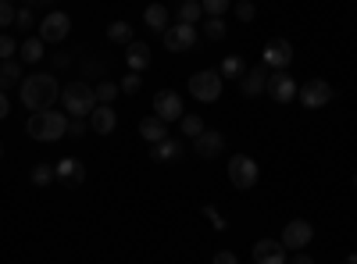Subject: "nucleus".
Masks as SVG:
<instances>
[{"mask_svg": "<svg viewBox=\"0 0 357 264\" xmlns=\"http://www.w3.org/2000/svg\"><path fill=\"white\" fill-rule=\"evenodd\" d=\"M18 97L29 111H47L50 104L61 100V86L50 72H36V75H25L22 86H18Z\"/></svg>", "mask_w": 357, "mask_h": 264, "instance_id": "nucleus-1", "label": "nucleus"}, {"mask_svg": "<svg viewBox=\"0 0 357 264\" xmlns=\"http://www.w3.org/2000/svg\"><path fill=\"white\" fill-rule=\"evenodd\" d=\"M25 132L33 136V139H40V143H54V139L68 136V114L65 111H54V107L33 111V114H29V122H25Z\"/></svg>", "mask_w": 357, "mask_h": 264, "instance_id": "nucleus-2", "label": "nucleus"}, {"mask_svg": "<svg viewBox=\"0 0 357 264\" xmlns=\"http://www.w3.org/2000/svg\"><path fill=\"white\" fill-rule=\"evenodd\" d=\"M61 104H65L68 118H89L93 107H97V93H93V86H89V82L75 79V82H68L61 90Z\"/></svg>", "mask_w": 357, "mask_h": 264, "instance_id": "nucleus-3", "label": "nucleus"}, {"mask_svg": "<svg viewBox=\"0 0 357 264\" xmlns=\"http://www.w3.org/2000/svg\"><path fill=\"white\" fill-rule=\"evenodd\" d=\"M225 171H229V183H232L236 189H254V186H257V179H261L257 161H254V157H247V154H232Z\"/></svg>", "mask_w": 357, "mask_h": 264, "instance_id": "nucleus-4", "label": "nucleus"}, {"mask_svg": "<svg viewBox=\"0 0 357 264\" xmlns=\"http://www.w3.org/2000/svg\"><path fill=\"white\" fill-rule=\"evenodd\" d=\"M190 93L200 104H215L222 97V75L218 72H207V68L197 72V75H190Z\"/></svg>", "mask_w": 357, "mask_h": 264, "instance_id": "nucleus-5", "label": "nucleus"}, {"mask_svg": "<svg viewBox=\"0 0 357 264\" xmlns=\"http://www.w3.org/2000/svg\"><path fill=\"white\" fill-rule=\"evenodd\" d=\"M68 33H72L68 11H50V15L40 18V40H43V43H65Z\"/></svg>", "mask_w": 357, "mask_h": 264, "instance_id": "nucleus-6", "label": "nucleus"}, {"mask_svg": "<svg viewBox=\"0 0 357 264\" xmlns=\"http://www.w3.org/2000/svg\"><path fill=\"white\" fill-rule=\"evenodd\" d=\"M261 65L264 68H272V72H286L293 65V43L289 40H268L264 50H261Z\"/></svg>", "mask_w": 357, "mask_h": 264, "instance_id": "nucleus-7", "label": "nucleus"}, {"mask_svg": "<svg viewBox=\"0 0 357 264\" xmlns=\"http://www.w3.org/2000/svg\"><path fill=\"white\" fill-rule=\"evenodd\" d=\"M333 86L325 82V79H311V82H304L301 86V93H296V100H301L307 111H318V107H325V104H333Z\"/></svg>", "mask_w": 357, "mask_h": 264, "instance_id": "nucleus-8", "label": "nucleus"}, {"mask_svg": "<svg viewBox=\"0 0 357 264\" xmlns=\"http://www.w3.org/2000/svg\"><path fill=\"white\" fill-rule=\"evenodd\" d=\"M264 93L272 97L275 104H293V97L301 93V86H296V79H293L289 72H272V75H268Z\"/></svg>", "mask_w": 357, "mask_h": 264, "instance_id": "nucleus-9", "label": "nucleus"}, {"mask_svg": "<svg viewBox=\"0 0 357 264\" xmlns=\"http://www.w3.org/2000/svg\"><path fill=\"white\" fill-rule=\"evenodd\" d=\"M311 240H314V225H311V222H304V218H293V222L282 228V240H279V243H282L286 250H293V254H296V250H304Z\"/></svg>", "mask_w": 357, "mask_h": 264, "instance_id": "nucleus-10", "label": "nucleus"}, {"mask_svg": "<svg viewBox=\"0 0 357 264\" xmlns=\"http://www.w3.org/2000/svg\"><path fill=\"white\" fill-rule=\"evenodd\" d=\"M165 47L172 54H183V50H193L197 47V25H183V22H175L165 29Z\"/></svg>", "mask_w": 357, "mask_h": 264, "instance_id": "nucleus-11", "label": "nucleus"}, {"mask_svg": "<svg viewBox=\"0 0 357 264\" xmlns=\"http://www.w3.org/2000/svg\"><path fill=\"white\" fill-rule=\"evenodd\" d=\"M154 114L161 122H178L183 118V97L175 90H158L154 93Z\"/></svg>", "mask_w": 357, "mask_h": 264, "instance_id": "nucleus-12", "label": "nucleus"}, {"mask_svg": "<svg viewBox=\"0 0 357 264\" xmlns=\"http://www.w3.org/2000/svg\"><path fill=\"white\" fill-rule=\"evenodd\" d=\"M193 150H197V157H204V161L222 157V154H225V136H222L218 129H204V132L193 139Z\"/></svg>", "mask_w": 357, "mask_h": 264, "instance_id": "nucleus-13", "label": "nucleus"}, {"mask_svg": "<svg viewBox=\"0 0 357 264\" xmlns=\"http://www.w3.org/2000/svg\"><path fill=\"white\" fill-rule=\"evenodd\" d=\"M118 129V111L111 104H97L93 114H89V132H97V136H111Z\"/></svg>", "mask_w": 357, "mask_h": 264, "instance_id": "nucleus-14", "label": "nucleus"}, {"mask_svg": "<svg viewBox=\"0 0 357 264\" xmlns=\"http://www.w3.org/2000/svg\"><path fill=\"white\" fill-rule=\"evenodd\" d=\"M54 175H57V183H65V186H82L86 164L79 157H61V161L54 164Z\"/></svg>", "mask_w": 357, "mask_h": 264, "instance_id": "nucleus-15", "label": "nucleus"}, {"mask_svg": "<svg viewBox=\"0 0 357 264\" xmlns=\"http://www.w3.org/2000/svg\"><path fill=\"white\" fill-rule=\"evenodd\" d=\"M254 264H286V247L279 240H257L254 243Z\"/></svg>", "mask_w": 357, "mask_h": 264, "instance_id": "nucleus-16", "label": "nucleus"}, {"mask_svg": "<svg viewBox=\"0 0 357 264\" xmlns=\"http://www.w3.org/2000/svg\"><path fill=\"white\" fill-rule=\"evenodd\" d=\"M126 65H129V72H146V68L154 65L151 47H146V43H139V40H132V43L126 47Z\"/></svg>", "mask_w": 357, "mask_h": 264, "instance_id": "nucleus-17", "label": "nucleus"}, {"mask_svg": "<svg viewBox=\"0 0 357 264\" xmlns=\"http://www.w3.org/2000/svg\"><path fill=\"white\" fill-rule=\"evenodd\" d=\"M264 86H268L264 65H257V68H247V75L240 79V90H243V97H261V93H264Z\"/></svg>", "mask_w": 357, "mask_h": 264, "instance_id": "nucleus-18", "label": "nucleus"}, {"mask_svg": "<svg viewBox=\"0 0 357 264\" xmlns=\"http://www.w3.org/2000/svg\"><path fill=\"white\" fill-rule=\"evenodd\" d=\"M139 136L154 146V143L168 139V122H161L158 114H151V118H143V122H139Z\"/></svg>", "mask_w": 357, "mask_h": 264, "instance_id": "nucleus-19", "label": "nucleus"}, {"mask_svg": "<svg viewBox=\"0 0 357 264\" xmlns=\"http://www.w3.org/2000/svg\"><path fill=\"white\" fill-rule=\"evenodd\" d=\"M143 25L151 29V33H161V36H165V29H168V8H165V4H146Z\"/></svg>", "mask_w": 357, "mask_h": 264, "instance_id": "nucleus-20", "label": "nucleus"}, {"mask_svg": "<svg viewBox=\"0 0 357 264\" xmlns=\"http://www.w3.org/2000/svg\"><path fill=\"white\" fill-rule=\"evenodd\" d=\"M154 161H161V164H168V161H183V143L178 139H161V143H154Z\"/></svg>", "mask_w": 357, "mask_h": 264, "instance_id": "nucleus-21", "label": "nucleus"}, {"mask_svg": "<svg viewBox=\"0 0 357 264\" xmlns=\"http://www.w3.org/2000/svg\"><path fill=\"white\" fill-rule=\"evenodd\" d=\"M43 47H47V43H43L40 36H29L25 43H18L22 61H25V65H40V61H43Z\"/></svg>", "mask_w": 357, "mask_h": 264, "instance_id": "nucleus-22", "label": "nucleus"}, {"mask_svg": "<svg viewBox=\"0 0 357 264\" xmlns=\"http://www.w3.org/2000/svg\"><path fill=\"white\" fill-rule=\"evenodd\" d=\"M218 75L222 79H243L247 75V61H243L240 54H229L225 61H222V68H218Z\"/></svg>", "mask_w": 357, "mask_h": 264, "instance_id": "nucleus-23", "label": "nucleus"}, {"mask_svg": "<svg viewBox=\"0 0 357 264\" xmlns=\"http://www.w3.org/2000/svg\"><path fill=\"white\" fill-rule=\"evenodd\" d=\"M22 82V65L15 61V57H11V61H4V65H0V90H11V86H18Z\"/></svg>", "mask_w": 357, "mask_h": 264, "instance_id": "nucleus-24", "label": "nucleus"}, {"mask_svg": "<svg viewBox=\"0 0 357 264\" xmlns=\"http://www.w3.org/2000/svg\"><path fill=\"white\" fill-rule=\"evenodd\" d=\"M29 179H33V186H40V189H47L57 175H54V164H47V161H36V168L29 171Z\"/></svg>", "mask_w": 357, "mask_h": 264, "instance_id": "nucleus-25", "label": "nucleus"}, {"mask_svg": "<svg viewBox=\"0 0 357 264\" xmlns=\"http://www.w3.org/2000/svg\"><path fill=\"white\" fill-rule=\"evenodd\" d=\"M200 18H204L200 0H183V4H178V22H183V25H197Z\"/></svg>", "mask_w": 357, "mask_h": 264, "instance_id": "nucleus-26", "label": "nucleus"}, {"mask_svg": "<svg viewBox=\"0 0 357 264\" xmlns=\"http://www.w3.org/2000/svg\"><path fill=\"white\" fill-rule=\"evenodd\" d=\"M178 132L190 136V139H197V136L204 132V118H200V114H183V118H178Z\"/></svg>", "mask_w": 357, "mask_h": 264, "instance_id": "nucleus-27", "label": "nucleus"}, {"mask_svg": "<svg viewBox=\"0 0 357 264\" xmlns=\"http://www.w3.org/2000/svg\"><path fill=\"white\" fill-rule=\"evenodd\" d=\"M107 40L111 43H132V25L129 22H111L107 25Z\"/></svg>", "mask_w": 357, "mask_h": 264, "instance_id": "nucleus-28", "label": "nucleus"}, {"mask_svg": "<svg viewBox=\"0 0 357 264\" xmlns=\"http://www.w3.org/2000/svg\"><path fill=\"white\" fill-rule=\"evenodd\" d=\"M204 36H207V40H215V43H222V40L229 36V29H225L222 18H204Z\"/></svg>", "mask_w": 357, "mask_h": 264, "instance_id": "nucleus-29", "label": "nucleus"}, {"mask_svg": "<svg viewBox=\"0 0 357 264\" xmlns=\"http://www.w3.org/2000/svg\"><path fill=\"white\" fill-rule=\"evenodd\" d=\"M93 93H97V104H114L122 90H118V82H97Z\"/></svg>", "mask_w": 357, "mask_h": 264, "instance_id": "nucleus-30", "label": "nucleus"}, {"mask_svg": "<svg viewBox=\"0 0 357 264\" xmlns=\"http://www.w3.org/2000/svg\"><path fill=\"white\" fill-rule=\"evenodd\" d=\"M200 8L207 18H222L229 8H232V0H200Z\"/></svg>", "mask_w": 357, "mask_h": 264, "instance_id": "nucleus-31", "label": "nucleus"}, {"mask_svg": "<svg viewBox=\"0 0 357 264\" xmlns=\"http://www.w3.org/2000/svg\"><path fill=\"white\" fill-rule=\"evenodd\" d=\"M139 86H143V75L139 72H129V75H122V82H118V90H122V93H139Z\"/></svg>", "mask_w": 357, "mask_h": 264, "instance_id": "nucleus-32", "label": "nucleus"}, {"mask_svg": "<svg viewBox=\"0 0 357 264\" xmlns=\"http://www.w3.org/2000/svg\"><path fill=\"white\" fill-rule=\"evenodd\" d=\"M15 25L22 29V33H29V29L36 25V11H33V8H18V15H15Z\"/></svg>", "mask_w": 357, "mask_h": 264, "instance_id": "nucleus-33", "label": "nucleus"}, {"mask_svg": "<svg viewBox=\"0 0 357 264\" xmlns=\"http://www.w3.org/2000/svg\"><path fill=\"white\" fill-rule=\"evenodd\" d=\"M15 50H18V43H15L8 33H0V61H11Z\"/></svg>", "mask_w": 357, "mask_h": 264, "instance_id": "nucleus-34", "label": "nucleus"}, {"mask_svg": "<svg viewBox=\"0 0 357 264\" xmlns=\"http://www.w3.org/2000/svg\"><path fill=\"white\" fill-rule=\"evenodd\" d=\"M15 4L11 0H0V29H8V25H15Z\"/></svg>", "mask_w": 357, "mask_h": 264, "instance_id": "nucleus-35", "label": "nucleus"}, {"mask_svg": "<svg viewBox=\"0 0 357 264\" xmlns=\"http://www.w3.org/2000/svg\"><path fill=\"white\" fill-rule=\"evenodd\" d=\"M86 132H89V118H68V136L72 139H79Z\"/></svg>", "mask_w": 357, "mask_h": 264, "instance_id": "nucleus-36", "label": "nucleus"}, {"mask_svg": "<svg viewBox=\"0 0 357 264\" xmlns=\"http://www.w3.org/2000/svg\"><path fill=\"white\" fill-rule=\"evenodd\" d=\"M254 15H257V8L250 4V0H240V4H236V18L240 22H254Z\"/></svg>", "mask_w": 357, "mask_h": 264, "instance_id": "nucleus-37", "label": "nucleus"}, {"mask_svg": "<svg viewBox=\"0 0 357 264\" xmlns=\"http://www.w3.org/2000/svg\"><path fill=\"white\" fill-rule=\"evenodd\" d=\"M204 215H207V218H211V225H215V228H218V232H222V228H225V218H222V215H218V208H211V203H207V208H204Z\"/></svg>", "mask_w": 357, "mask_h": 264, "instance_id": "nucleus-38", "label": "nucleus"}, {"mask_svg": "<svg viewBox=\"0 0 357 264\" xmlns=\"http://www.w3.org/2000/svg\"><path fill=\"white\" fill-rule=\"evenodd\" d=\"M215 264H240V261H236L232 250H218V254H215Z\"/></svg>", "mask_w": 357, "mask_h": 264, "instance_id": "nucleus-39", "label": "nucleus"}, {"mask_svg": "<svg viewBox=\"0 0 357 264\" xmlns=\"http://www.w3.org/2000/svg\"><path fill=\"white\" fill-rule=\"evenodd\" d=\"M286 264H314V261H311V257H307L304 250H296L293 257H286Z\"/></svg>", "mask_w": 357, "mask_h": 264, "instance_id": "nucleus-40", "label": "nucleus"}, {"mask_svg": "<svg viewBox=\"0 0 357 264\" xmlns=\"http://www.w3.org/2000/svg\"><path fill=\"white\" fill-rule=\"evenodd\" d=\"M8 111H11V100H8L4 90H0V118H8Z\"/></svg>", "mask_w": 357, "mask_h": 264, "instance_id": "nucleus-41", "label": "nucleus"}, {"mask_svg": "<svg viewBox=\"0 0 357 264\" xmlns=\"http://www.w3.org/2000/svg\"><path fill=\"white\" fill-rule=\"evenodd\" d=\"M343 264H357V254H350V257H347V261H343Z\"/></svg>", "mask_w": 357, "mask_h": 264, "instance_id": "nucleus-42", "label": "nucleus"}, {"mask_svg": "<svg viewBox=\"0 0 357 264\" xmlns=\"http://www.w3.org/2000/svg\"><path fill=\"white\" fill-rule=\"evenodd\" d=\"M29 4H54V0H29Z\"/></svg>", "mask_w": 357, "mask_h": 264, "instance_id": "nucleus-43", "label": "nucleus"}, {"mask_svg": "<svg viewBox=\"0 0 357 264\" xmlns=\"http://www.w3.org/2000/svg\"><path fill=\"white\" fill-rule=\"evenodd\" d=\"M0 157H4V143H0Z\"/></svg>", "mask_w": 357, "mask_h": 264, "instance_id": "nucleus-44", "label": "nucleus"}, {"mask_svg": "<svg viewBox=\"0 0 357 264\" xmlns=\"http://www.w3.org/2000/svg\"><path fill=\"white\" fill-rule=\"evenodd\" d=\"M354 186H357V179H354Z\"/></svg>", "mask_w": 357, "mask_h": 264, "instance_id": "nucleus-45", "label": "nucleus"}]
</instances>
